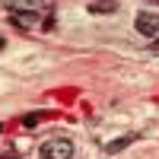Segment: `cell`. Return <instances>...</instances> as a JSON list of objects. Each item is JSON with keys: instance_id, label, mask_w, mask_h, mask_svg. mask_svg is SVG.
Instances as JSON below:
<instances>
[{"instance_id": "cell-1", "label": "cell", "mask_w": 159, "mask_h": 159, "mask_svg": "<svg viewBox=\"0 0 159 159\" xmlns=\"http://www.w3.org/2000/svg\"><path fill=\"white\" fill-rule=\"evenodd\" d=\"M38 153H42V159H73V140L51 137V140H45L38 147Z\"/></svg>"}, {"instance_id": "cell-2", "label": "cell", "mask_w": 159, "mask_h": 159, "mask_svg": "<svg viewBox=\"0 0 159 159\" xmlns=\"http://www.w3.org/2000/svg\"><path fill=\"white\" fill-rule=\"evenodd\" d=\"M134 25H137V32L143 38H153V42L159 38V13H137Z\"/></svg>"}, {"instance_id": "cell-3", "label": "cell", "mask_w": 159, "mask_h": 159, "mask_svg": "<svg viewBox=\"0 0 159 159\" xmlns=\"http://www.w3.org/2000/svg\"><path fill=\"white\" fill-rule=\"evenodd\" d=\"M10 22L19 25V29H32V25H38V13H19V10H13Z\"/></svg>"}, {"instance_id": "cell-4", "label": "cell", "mask_w": 159, "mask_h": 159, "mask_svg": "<svg viewBox=\"0 0 159 159\" xmlns=\"http://www.w3.org/2000/svg\"><path fill=\"white\" fill-rule=\"evenodd\" d=\"M137 137H140V134H124V137H118V140H111V143H105V153H108V156L121 153V150H124V147H130Z\"/></svg>"}, {"instance_id": "cell-5", "label": "cell", "mask_w": 159, "mask_h": 159, "mask_svg": "<svg viewBox=\"0 0 159 159\" xmlns=\"http://www.w3.org/2000/svg\"><path fill=\"white\" fill-rule=\"evenodd\" d=\"M86 10L96 13V16H102V13H118V0H92Z\"/></svg>"}, {"instance_id": "cell-6", "label": "cell", "mask_w": 159, "mask_h": 159, "mask_svg": "<svg viewBox=\"0 0 159 159\" xmlns=\"http://www.w3.org/2000/svg\"><path fill=\"white\" fill-rule=\"evenodd\" d=\"M38 118H42V115H35V111H32V115H25V124H29V127L38 124Z\"/></svg>"}, {"instance_id": "cell-7", "label": "cell", "mask_w": 159, "mask_h": 159, "mask_svg": "<svg viewBox=\"0 0 159 159\" xmlns=\"http://www.w3.org/2000/svg\"><path fill=\"white\" fill-rule=\"evenodd\" d=\"M150 51H153V54H159V38H156V42L150 45Z\"/></svg>"}, {"instance_id": "cell-8", "label": "cell", "mask_w": 159, "mask_h": 159, "mask_svg": "<svg viewBox=\"0 0 159 159\" xmlns=\"http://www.w3.org/2000/svg\"><path fill=\"white\" fill-rule=\"evenodd\" d=\"M0 159H19V156L16 153H7V156H0Z\"/></svg>"}]
</instances>
